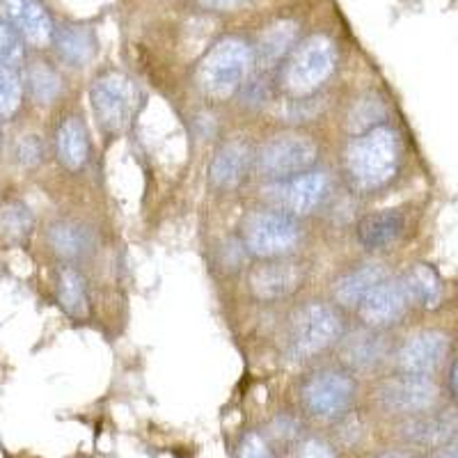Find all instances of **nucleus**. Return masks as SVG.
<instances>
[{"label":"nucleus","mask_w":458,"mask_h":458,"mask_svg":"<svg viewBox=\"0 0 458 458\" xmlns=\"http://www.w3.org/2000/svg\"><path fill=\"white\" fill-rule=\"evenodd\" d=\"M346 174L360 193H374L396 177L401 165V138L392 126L380 124L353 138L344 154Z\"/></svg>","instance_id":"1"},{"label":"nucleus","mask_w":458,"mask_h":458,"mask_svg":"<svg viewBox=\"0 0 458 458\" xmlns=\"http://www.w3.org/2000/svg\"><path fill=\"white\" fill-rule=\"evenodd\" d=\"M255 64V51L239 37H225L204 55L198 67L199 89L208 99L225 101L239 92Z\"/></svg>","instance_id":"2"},{"label":"nucleus","mask_w":458,"mask_h":458,"mask_svg":"<svg viewBox=\"0 0 458 458\" xmlns=\"http://www.w3.org/2000/svg\"><path fill=\"white\" fill-rule=\"evenodd\" d=\"M358 386L342 369L314 371L301 387V406L318 422H342L353 408Z\"/></svg>","instance_id":"3"},{"label":"nucleus","mask_w":458,"mask_h":458,"mask_svg":"<svg viewBox=\"0 0 458 458\" xmlns=\"http://www.w3.org/2000/svg\"><path fill=\"white\" fill-rule=\"evenodd\" d=\"M335 63H337V55L328 37H308L284 64L282 85L292 97H308L330 79Z\"/></svg>","instance_id":"4"},{"label":"nucleus","mask_w":458,"mask_h":458,"mask_svg":"<svg viewBox=\"0 0 458 458\" xmlns=\"http://www.w3.org/2000/svg\"><path fill=\"white\" fill-rule=\"evenodd\" d=\"M374 403L383 415L403 417L431 411L440 403V387L433 376L401 374L386 378L376 387Z\"/></svg>","instance_id":"5"},{"label":"nucleus","mask_w":458,"mask_h":458,"mask_svg":"<svg viewBox=\"0 0 458 458\" xmlns=\"http://www.w3.org/2000/svg\"><path fill=\"white\" fill-rule=\"evenodd\" d=\"M301 241L296 218L280 208L252 211L243 223V243L252 255L261 259H277L292 252Z\"/></svg>","instance_id":"6"},{"label":"nucleus","mask_w":458,"mask_h":458,"mask_svg":"<svg viewBox=\"0 0 458 458\" xmlns=\"http://www.w3.org/2000/svg\"><path fill=\"white\" fill-rule=\"evenodd\" d=\"M342 337V318L328 302L312 301L302 305L292 318L289 346L296 358H312Z\"/></svg>","instance_id":"7"},{"label":"nucleus","mask_w":458,"mask_h":458,"mask_svg":"<svg viewBox=\"0 0 458 458\" xmlns=\"http://www.w3.org/2000/svg\"><path fill=\"white\" fill-rule=\"evenodd\" d=\"M92 110L99 124L108 133H120L133 117L138 104V89L129 76L120 72L101 73L89 89Z\"/></svg>","instance_id":"8"},{"label":"nucleus","mask_w":458,"mask_h":458,"mask_svg":"<svg viewBox=\"0 0 458 458\" xmlns=\"http://www.w3.org/2000/svg\"><path fill=\"white\" fill-rule=\"evenodd\" d=\"M318 147L310 136L302 133H282L271 138L259 149L257 165L261 174L271 179H292L310 172V167L317 163Z\"/></svg>","instance_id":"9"},{"label":"nucleus","mask_w":458,"mask_h":458,"mask_svg":"<svg viewBox=\"0 0 458 458\" xmlns=\"http://www.w3.org/2000/svg\"><path fill=\"white\" fill-rule=\"evenodd\" d=\"M328 195V177L326 172H302L298 177L273 182L264 188V198L289 216H308Z\"/></svg>","instance_id":"10"},{"label":"nucleus","mask_w":458,"mask_h":458,"mask_svg":"<svg viewBox=\"0 0 458 458\" xmlns=\"http://www.w3.org/2000/svg\"><path fill=\"white\" fill-rule=\"evenodd\" d=\"M452 353V337L445 330L428 328L411 335L396 351L401 374L436 376Z\"/></svg>","instance_id":"11"},{"label":"nucleus","mask_w":458,"mask_h":458,"mask_svg":"<svg viewBox=\"0 0 458 458\" xmlns=\"http://www.w3.org/2000/svg\"><path fill=\"white\" fill-rule=\"evenodd\" d=\"M458 431L456 408H431L417 415L396 420V437L403 447L415 452H431Z\"/></svg>","instance_id":"12"},{"label":"nucleus","mask_w":458,"mask_h":458,"mask_svg":"<svg viewBox=\"0 0 458 458\" xmlns=\"http://www.w3.org/2000/svg\"><path fill=\"white\" fill-rule=\"evenodd\" d=\"M408 308H411V298H408L403 280L387 277L367 293L365 301L358 305V314L371 328H387L399 321Z\"/></svg>","instance_id":"13"},{"label":"nucleus","mask_w":458,"mask_h":458,"mask_svg":"<svg viewBox=\"0 0 458 458\" xmlns=\"http://www.w3.org/2000/svg\"><path fill=\"white\" fill-rule=\"evenodd\" d=\"M302 282V271L296 261H289L284 257L277 259H266L257 264L250 271L248 284L255 298L259 301H280V298L292 296Z\"/></svg>","instance_id":"14"},{"label":"nucleus","mask_w":458,"mask_h":458,"mask_svg":"<svg viewBox=\"0 0 458 458\" xmlns=\"http://www.w3.org/2000/svg\"><path fill=\"white\" fill-rule=\"evenodd\" d=\"M0 19L35 47H47L55 35L51 16L39 0H0Z\"/></svg>","instance_id":"15"},{"label":"nucleus","mask_w":458,"mask_h":458,"mask_svg":"<svg viewBox=\"0 0 458 458\" xmlns=\"http://www.w3.org/2000/svg\"><path fill=\"white\" fill-rule=\"evenodd\" d=\"M406 232V216L399 208H380L367 214L355 227L358 241L367 250H387Z\"/></svg>","instance_id":"16"},{"label":"nucleus","mask_w":458,"mask_h":458,"mask_svg":"<svg viewBox=\"0 0 458 458\" xmlns=\"http://www.w3.org/2000/svg\"><path fill=\"white\" fill-rule=\"evenodd\" d=\"M252 151L250 145L245 140H229L216 151L214 161H211V170H208V177L211 183L223 191L229 188H236L243 182L245 172L250 167Z\"/></svg>","instance_id":"17"},{"label":"nucleus","mask_w":458,"mask_h":458,"mask_svg":"<svg viewBox=\"0 0 458 458\" xmlns=\"http://www.w3.org/2000/svg\"><path fill=\"white\" fill-rule=\"evenodd\" d=\"M390 273L383 264L378 261H371V264L358 266L355 271L346 273V276L339 277L333 286V296L339 305L344 308H358L360 302L365 301L367 293L374 289L376 284H380L383 280H387Z\"/></svg>","instance_id":"18"},{"label":"nucleus","mask_w":458,"mask_h":458,"mask_svg":"<svg viewBox=\"0 0 458 458\" xmlns=\"http://www.w3.org/2000/svg\"><path fill=\"white\" fill-rule=\"evenodd\" d=\"M403 286L411 298V305L422 310H437L443 305L445 282L431 264H412L403 276Z\"/></svg>","instance_id":"19"},{"label":"nucleus","mask_w":458,"mask_h":458,"mask_svg":"<svg viewBox=\"0 0 458 458\" xmlns=\"http://www.w3.org/2000/svg\"><path fill=\"white\" fill-rule=\"evenodd\" d=\"M57 161L67 170H81L89 157L88 131L79 117H67L55 133Z\"/></svg>","instance_id":"20"},{"label":"nucleus","mask_w":458,"mask_h":458,"mask_svg":"<svg viewBox=\"0 0 458 458\" xmlns=\"http://www.w3.org/2000/svg\"><path fill=\"white\" fill-rule=\"evenodd\" d=\"M57 55L73 67H83L94 55V35L85 26H63L53 35Z\"/></svg>","instance_id":"21"},{"label":"nucleus","mask_w":458,"mask_h":458,"mask_svg":"<svg viewBox=\"0 0 458 458\" xmlns=\"http://www.w3.org/2000/svg\"><path fill=\"white\" fill-rule=\"evenodd\" d=\"M296 42V23L293 21H280L273 23L264 35L259 37L257 44V57L264 67H273L289 53V48Z\"/></svg>","instance_id":"22"},{"label":"nucleus","mask_w":458,"mask_h":458,"mask_svg":"<svg viewBox=\"0 0 458 458\" xmlns=\"http://www.w3.org/2000/svg\"><path fill=\"white\" fill-rule=\"evenodd\" d=\"M342 353H344V360H346L351 367L369 369V367H376L378 362L386 360L387 346H386V339L380 337V335L360 333L344 344Z\"/></svg>","instance_id":"23"},{"label":"nucleus","mask_w":458,"mask_h":458,"mask_svg":"<svg viewBox=\"0 0 458 458\" xmlns=\"http://www.w3.org/2000/svg\"><path fill=\"white\" fill-rule=\"evenodd\" d=\"M57 301L64 308V312L72 317H83L88 312V289L85 280L79 271L63 268L57 277Z\"/></svg>","instance_id":"24"},{"label":"nucleus","mask_w":458,"mask_h":458,"mask_svg":"<svg viewBox=\"0 0 458 458\" xmlns=\"http://www.w3.org/2000/svg\"><path fill=\"white\" fill-rule=\"evenodd\" d=\"M48 243L60 257L73 259V257H81L88 250V234L79 225L55 223L48 229Z\"/></svg>","instance_id":"25"},{"label":"nucleus","mask_w":458,"mask_h":458,"mask_svg":"<svg viewBox=\"0 0 458 458\" xmlns=\"http://www.w3.org/2000/svg\"><path fill=\"white\" fill-rule=\"evenodd\" d=\"M28 85H30V92L39 104H51L60 94V79L51 67H47L44 63H35L28 69Z\"/></svg>","instance_id":"26"},{"label":"nucleus","mask_w":458,"mask_h":458,"mask_svg":"<svg viewBox=\"0 0 458 458\" xmlns=\"http://www.w3.org/2000/svg\"><path fill=\"white\" fill-rule=\"evenodd\" d=\"M21 104V83L12 64L0 60V117H10Z\"/></svg>","instance_id":"27"},{"label":"nucleus","mask_w":458,"mask_h":458,"mask_svg":"<svg viewBox=\"0 0 458 458\" xmlns=\"http://www.w3.org/2000/svg\"><path fill=\"white\" fill-rule=\"evenodd\" d=\"M32 227V216L23 204L14 202L0 208V229L12 239H23Z\"/></svg>","instance_id":"28"},{"label":"nucleus","mask_w":458,"mask_h":458,"mask_svg":"<svg viewBox=\"0 0 458 458\" xmlns=\"http://www.w3.org/2000/svg\"><path fill=\"white\" fill-rule=\"evenodd\" d=\"M292 458H337V447L326 437H298L293 443Z\"/></svg>","instance_id":"29"},{"label":"nucleus","mask_w":458,"mask_h":458,"mask_svg":"<svg viewBox=\"0 0 458 458\" xmlns=\"http://www.w3.org/2000/svg\"><path fill=\"white\" fill-rule=\"evenodd\" d=\"M23 57L21 35L0 19V60L7 64H16Z\"/></svg>","instance_id":"30"},{"label":"nucleus","mask_w":458,"mask_h":458,"mask_svg":"<svg viewBox=\"0 0 458 458\" xmlns=\"http://www.w3.org/2000/svg\"><path fill=\"white\" fill-rule=\"evenodd\" d=\"M236 458H273V449L268 437L259 431H248L241 437Z\"/></svg>","instance_id":"31"},{"label":"nucleus","mask_w":458,"mask_h":458,"mask_svg":"<svg viewBox=\"0 0 458 458\" xmlns=\"http://www.w3.org/2000/svg\"><path fill=\"white\" fill-rule=\"evenodd\" d=\"M16 157H19V161H21L23 165H37L44 157V147L42 142H39V138L37 136L23 138V140L19 142V147H16Z\"/></svg>","instance_id":"32"},{"label":"nucleus","mask_w":458,"mask_h":458,"mask_svg":"<svg viewBox=\"0 0 458 458\" xmlns=\"http://www.w3.org/2000/svg\"><path fill=\"white\" fill-rule=\"evenodd\" d=\"M445 387H447L449 401L458 408V355L449 362L447 376H445Z\"/></svg>","instance_id":"33"},{"label":"nucleus","mask_w":458,"mask_h":458,"mask_svg":"<svg viewBox=\"0 0 458 458\" xmlns=\"http://www.w3.org/2000/svg\"><path fill=\"white\" fill-rule=\"evenodd\" d=\"M424 458H458V431L452 437H447L443 445H437L436 449L427 452Z\"/></svg>","instance_id":"34"},{"label":"nucleus","mask_w":458,"mask_h":458,"mask_svg":"<svg viewBox=\"0 0 458 458\" xmlns=\"http://www.w3.org/2000/svg\"><path fill=\"white\" fill-rule=\"evenodd\" d=\"M365 458H422V456H420V454H417L415 449L403 447V445H401V447L380 449V452L369 454V456H365Z\"/></svg>","instance_id":"35"},{"label":"nucleus","mask_w":458,"mask_h":458,"mask_svg":"<svg viewBox=\"0 0 458 458\" xmlns=\"http://www.w3.org/2000/svg\"><path fill=\"white\" fill-rule=\"evenodd\" d=\"M243 3L245 0H199V5L208 7V10H216V12L236 10V7H241Z\"/></svg>","instance_id":"36"}]
</instances>
